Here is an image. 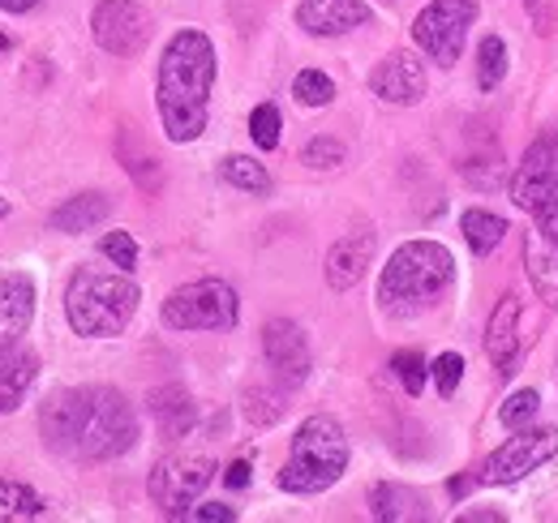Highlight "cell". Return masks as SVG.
<instances>
[{"mask_svg":"<svg viewBox=\"0 0 558 523\" xmlns=\"http://www.w3.org/2000/svg\"><path fill=\"white\" fill-rule=\"evenodd\" d=\"M44 442L57 455L70 459H104L125 455L138 442V416L130 399L112 387H73V391L52 394L39 412Z\"/></svg>","mask_w":558,"mask_h":523,"instance_id":"1","label":"cell"},{"mask_svg":"<svg viewBox=\"0 0 558 523\" xmlns=\"http://www.w3.org/2000/svg\"><path fill=\"white\" fill-rule=\"evenodd\" d=\"M210 86H215V48L203 31L185 26L168 39L159 77H155V104L168 142H194L203 137L210 117Z\"/></svg>","mask_w":558,"mask_h":523,"instance_id":"2","label":"cell"},{"mask_svg":"<svg viewBox=\"0 0 558 523\" xmlns=\"http://www.w3.org/2000/svg\"><path fill=\"white\" fill-rule=\"evenodd\" d=\"M456 279V258L438 241H409L400 245L378 279V301L387 314H417L447 283Z\"/></svg>","mask_w":558,"mask_h":523,"instance_id":"3","label":"cell"},{"mask_svg":"<svg viewBox=\"0 0 558 523\" xmlns=\"http://www.w3.org/2000/svg\"><path fill=\"white\" fill-rule=\"evenodd\" d=\"M138 283L121 270V275H108V270H90L82 266L70 279V292H65V314H70V327L77 335H90V339H108V335H121L130 327V318L138 314Z\"/></svg>","mask_w":558,"mask_h":523,"instance_id":"4","label":"cell"},{"mask_svg":"<svg viewBox=\"0 0 558 523\" xmlns=\"http://www.w3.org/2000/svg\"><path fill=\"white\" fill-rule=\"evenodd\" d=\"M344 467H349V438H344L340 421L336 416H310L292 438L288 463L279 472V489L323 494L344 476Z\"/></svg>","mask_w":558,"mask_h":523,"instance_id":"5","label":"cell"},{"mask_svg":"<svg viewBox=\"0 0 558 523\" xmlns=\"http://www.w3.org/2000/svg\"><path fill=\"white\" fill-rule=\"evenodd\" d=\"M511 197L558 245V137H537L511 181Z\"/></svg>","mask_w":558,"mask_h":523,"instance_id":"6","label":"cell"},{"mask_svg":"<svg viewBox=\"0 0 558 523\" xmlns=\"http://www.w3.org/2000/svg\"><path fill=\"white\" fill-rule=\"evenodd\" d=\"M236 314L241 301L223 279H194L163 301V327L172 330H232Z\"/></svg>","mask_w":558,"mask_h":523,"instance_id":"7","label":"cell"},{"mask_svg":"<svg viewBox=\"0 0 558 523\" xmlns=\"http://www.w3.org/2000/svg\"><path fill=\"white\" fill-rule=\"evenodd\" d=\"M477 13H482L477 0H429L413 22V39L429 61L451 69L464 52V39H469Z\"/></svg>","mask_w":558,"mask_h":523,"instance_id":"8","label":"cell"},{"mask_svg":"<svg viewBox=\"0 0 558 523\" xmlns=\"http://www.w3.org/2000/svg\"><path fill=\"white\" fill-rule=\"evenodd\" d=\"M215 476V459L203 451H177V455L159 459L150 467V502L168 515V520H181L190 515L194 498L203 494Z\"/></svg>","mask_w":558,"mask_h":523,"instance_id":"9","label":"cell"},{"mask_svg":"<svg viewBox=\"0 0 558 523\" xmlns=\"http://www.w3.org/2000/svg\"><path fill=\"white\" fill-rule=\"evenodd\" d=\"M558 455V429L555 425H537V429H515V438H507L494 455L482 463L477 485H515L529 472H537L542 463Z\"/></svg>","mask_w":558,"mask_h":523,"instance_id":"10","label":"cell"},{"mask_svg":"<svg viewBox=\"0 0 558 523\" xmlns=\"http://www.w3.org/2000/svg\"><path fill=\"white\" fill-rule=\"evenodd\" d=\"M150 13L134 0H99L90 17V35L108 57H138L150 44Z\"/></svg>","mask_w":558,"mask_h":523,"instance_id":"11","label":"cell"},{"mask_svg":"<svg viewBox=\"0 0 558 523\" xmlns=\"http://www.w3.org/2000/svg\"><path fill=\"white\" fill-rule=\"evenodd\" d=\"M425 65H421L413 52H391L383 57L374 73H369V90L383 99V104H396V108H413L425 99Z\"/></svg>","mask_w":558,"mask_h":523,"instance_id":"12","label":"cell"},{"mask_svg":"<svg viewBox=\"0 0 558 523\" xmlns=\"http://www.w3.org/2000/svg\"><path fill=\"white\" fill-rule=\"evenodd\" d=\"M263 352H267V365L276 369V378L283 387H301L310 378V343H305V330L288 318H276L263 327Z\"/></svg>","mask_w":558,"mask_h":523,"instance_id":"13","label":"cell"},{"mask_svg":"<svg viewBox=\"0 0 558 523\" xmlns=\"http://www.w3.org/2000/svg\"><path fill=\"white\" fill-rule=\"evenodd\" d=\"M374 13L361 0H301L296 4V26L305 35L331 39V35H349L356 26H369Z\"/></svg>","mask_w":558,"mask_h":523,"instance_id":"14","label":"cell"},{"mask_svg":"<svg viewBox=\"0 0 558 523\" xmlns=\"http://www.w3.org/2000/svg\"><path fill=\"white\" fill-rule=\"evenodd\" d=\"M35 318V283L26 270H0V348L17 343Z\"/></svg>","mask_w":558,"mask_h":523,"instance_id":"15","label":"cell"},{"mask_svg":"<svg viewBox=\"0 0 558 523\" xmlns=\"http://www.w3.org/2000/svg\"><path fill=\"white\" fill-rule=\"evenodd\" d=\"M374 245H378V236H374L369 228L340 236V241L327 250V283H331L336 292L356 288V283H361V275H365V266L374 262Z\"/></svg>","mask_w":558,"mask_h":523,"instance_id":"16","label":"cell"},{"mask_svg":"<svg viewBox=\"0 0 558 523\" xmlns=\"http://www.w3.org/2000/svg\"><path fill=\"white\" fill-rule=\"evenodd\" d=\"M146 408H150V416H155V425H159V434H163L168 442H181V438L194 429V421H198L194 399H190L185 387H177V382L155 387V391L146 394Z\"/></svg>","mask_w":558,"mask_h":523,"instance_id":"17","label":"cell"},{"mask_svg":"<svg viewBox=\"0 0 558 523\" xmlns=\"http://www.w3.org/2000/svg\"><path fill=\"white\" fill-rule=\"evenodd\" d=\"M515 323H520V296H502V301L494 305L489 327H486V356L494 361L498 374H511V369H515V356H520Z\"/></svg>","mask_w":558,"mask_h":523,"instance_id":"18","label":"cell"},{"mask_svg":"<svg viewBox=\"0 0 558 523\" xmlns=\"http://www.w3.org/2000/svg\"><path fill=\"white\" fill-rule=\"evenodd\" d=\"M35 374H39V356L31 348H22V343L0 348V416L22 403V394L31 391Z\"/></svg>","mask_w":558,"mask_h":523,"instance_id":"19","label":"cell"},{"mask_svg":"<svg viewBox=\"0 0 558 523\" xmlns=\"http://www.w3.org/2000/svg\"><path fill=\"white\" fill-rule=\"evenodd\" d=\"M524 266H529V283L537 288V296L550 309H558V245L542 228L524 236Z\"/></svg>","mask_w":558,"mask_h":523,"instance_id":"20","label":"cell"},{"mask_svg":"<svg viewBox=\"0 0 558 523\" xmlns=\"http://www.w3.org/2000/svg\"><path fill=\"white\" fill-rule=\"evenodd\" d=\"M112 215V197L108 194H77L70 197L65 206H57L52 215H48V223L57 228V232H90V228H99L104 219Z\"/></svg>","mask_w":558,"mask_h":523,"instance_id":"21","label":"cell"},{"mask_svg":"<svg viewBox=\"0 0 558 523\" xmlns=\"http://www.w3.org/2000/svg\"><path fill=\"white\" fill-rule=\"evenodd\" d=\"M369 515L378 523H400V520H425L421 498L404 485H374L369 494Z\"/></svg>","mask_w":558,"mask_h":523,"instance_id":"22","label":"cell"},{"mask_svg":"<svg viewBox=\"0 0 558 523\" xmlns=\"http://www.w3.org/2000/svg\"><path fill=\"white\" fill-rule=\"evenodd\" d=\"M460 232H464V241H469V250H473L477 258H489V254L502 245V236H507L511 228H507V219L494 215V210H464V215H460Z\"/></svg>","mask_w":558,"mask_h":523,"instance_id":"23","label":"cell"},{"mask_svg":"<svg viewBox=\"0 0 558 523\" xmlns=\"http://www.w3.org/2000/svg\"><path fill=\"white\" fill-rule=\"evenodd\" d=\"M219 177H223L228 185L245 190V194H267V190H271L267 168H263L258 159H250V155H228V159H223V168H219Z\"/></svg>","mask_w":558,"mask_h":523,"instance_id":"24","label":"cell"},{"mask_svg":"<svg viewBox=\"0 0 558 523\" xmlns=\"http://www.w3.org/2000/svg\"><path fill=\"white\" fill-rule=\"evenodd\" d=\"M283 412H288V403H283V391H276V387H250L245 391V421L254 429L276 425Z\"/></svg>","mask_w":558,"mask_h":523,"instance_id":"25","label":"cell"},{"mask_svg":"<svg viewBox=\"0 0 558 523\" xmlns=\"http://www.w3.org/2000/svg\"><path fill=\"white\" fill-rule=\"evenodd\" d=\"M502 77H507V44L498 35H486L477 48V86L494 90V86H502Z\"/></svg>","mask_w":558,"mask_h":523,"instance_id":"26","label":"cell"},{"mask_svg":"<svg viewBox=\"0 0 558 523\" xmlns=\"http://www.w3.org/2000/svg\"><path fill=\"white\" fill-rule=\"evenodd\" d=\"M292 95H296V104H305V108H327V104L336 99V82H331L323 69H301V73L292 77Z\"/></svg>","mask_w":558,"mask_h":523,"instance_id":"27","label":"cell"},{"mask_svg":"<svg viewBox=\"0 0 558 523\" xmlns=\"http://www.w3.org/2000/svg\"><path fill=\"white\" fill-rule=\"evenodd\" d=\"M0 507L9 515H26V520H35V515L48 511V502L31 485H22V481H0Z\"/></svg>","mask_w":558,"mask_h":523,"instance_id":"28","label":"cell"},{"mask_svg":"<svg viewBox=\"0 0 558 523\" xmlns=\"http://www.w3.org/2000/svg\"><path fill=\"white\" fill-rule=\"evenodd\" d=\"M537 408H542V394L515 391V394H507V399H502L498 421H502L507 429H524V425H533V421H537Z\"/></svg>","mask_w":558,"mask_h":523,"instance_id":"29","label":"cell"},{"mask_svg":"<svg viewBox=\"0 0 558 523\" xmlns=\"http://www.w3.org/2000/svg\"><path fill=\"white\" fill-rule=\"evenodd\" d=\"M250 137L258 150H276L279 146V108L276 104H258L250 112Z\"/></svg>","mask_w":558,"mask_h":523,"instance_id":"30","label":"cell"},{"mask_svg":"<svg viewBox=\"0 0 558 523\" xmlns=\"http://www.w3.org/2000/svg\"><path fill=\"white\" fill-rule=\"evenodd\" d=\"M391 369H396V378L404 382L409 394L425 391V356H421V352H413V348H409V352H396V356H391Z\"/></svg>","mask_w":558,"mask_h":523,"instance_id":"31","label":"cell"},{"mask_svg":"<svg viewBox=\"0 0 558 523\" xmlns=\"http://www.w3.org/2000/svg\"><path fill=\"white\" fill-rule=\"evenodd\" d=\"M310 168H340L344 163V142L340 137H314L301 155Z\"/></svg>","mask_w":558,"mask_h":523,"instance_id":"32","label":"cell"},{"mask_svg":"<svg viewBox=\"0 0 558 523\" xmlns=\"http://www.w3.org/2000/svg\"><path fill=\"white\" fill-rule=\"evenodd\" d=\"M460 378H464V356H456V352H442L438 361H434V387L442 399H451L456 387H460Z\"/></svg>","mask_w":558,"mask_h":523,"instance_id":"33","label":"cell"},{"mask_svg":"<svg viewBox=\"0 0 558 523\" xmlns=\"http://www.w3.org/2000/svg\"><path fill=\"white\" fill-rule=\"evenodd\" d=\"M99 250H104V258H112L121 270H134L138 266V241L130 232H108Z\"/></svg>","mask_w":558,"mask_h":523,"instance_id":"34","label":"cell"},{"mask_svg":"<svg viewBox=\"0 0 558 523\" xmlns=\"http://www.w3.org/2000/svg\"><path fill=\"white\" fill-rule=\"evenodd\" d=\"M190 520H198V523H232V520H236V511H232L228 502H207V507H194V511H190Z\"/></svg>","mask_w":558,"mask_h":523,"instance_id":"35","label":"cell"},{"mask_svg":"<svg viewBox=\"0 0 558 523\" xmlns=\"http://www.w3.org/2000/svg\"><path fill=\"white\" fill-rule=\"evenodd\" d=\"M524 9H529V17L537 22V31H542V35L555 26V4H550V0H524Z\"/></svg>","mask_w":558,"mask_h":523,"instance_id":"36","label":"cell"},{"mask_svg":"<svg viewBox=\"0 0 558 523\" xmlns=\"http://www.w3.org/2000/svg\"><path fill=\"white\" fill-rule=\"evenodd\" d=\"M223 481H228L232 489H245V485H250V463H245V459H236V463H228V472H223Z\"/></svg>","mask_w":558,"mask_h":523,"instance_id":"37","label":"cell"},{"mask_svg":"<svg viewBox=\"0 0 558 523\" xmlns=\"http://www.w3.org/2000/svg\"><path fill=\"white\" fill-rule=\"evenodd\" d=\"M39 0H0V9L4 13H26V9H35Z\"/></svg>","mask_w":558,"mask_h":523,"instance_id":"38","label":"cell"},{"mask_svg":"<svg viewBox=\"0 0 558 523\" xmlns=\"http://www.w3.org/2000/svg\"><path fill=\"white\" fill-rule=\"evenodd\" d=\"M460 520H464V523H469V520H502V515H498V511H464Z\"/></svg>","mask_w":558,"mask_h":523,"instance_id":"39","label":"cell"},{"mask_svg":"<svg viewBox=\"0 0 558 523\" xmlns=\"http://www.w3.org/2000/svg\"><path fill=\"white\" fill-rule=\"evenodd\" d=\"M4 215H9V197H0V219H4Z\"/></svg>","mask_w":558,"mask_h":523,"instance_id":"40","label":"cell"},{"mask_svg":"<svg viewBox=\"0 0 558 523\" xmlns=\"http://www.w3.org/2000/svg\"><path fill=\"white\" fill-rule=\"evenodd\" d=\"M4 48H9V39H4V35H0V52H4Z\"/></svg>","mask_w":558,"mask_h":523,"instance_id":"41","label":"cell"}]
</instances>
